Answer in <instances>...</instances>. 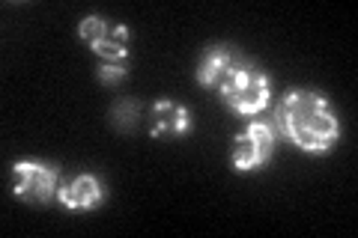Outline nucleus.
Returning a JSON list of instances; mask_svg holds the SVG:
<instances>
[{
	"label": "nucleus",
	"instance_id": "nucleus-6",
	"mask_svg": "<svg viewBox=\"0 0 358 238\" xmlns=\"http://www.w3.org/2000/svg\"><path fill=\"white\" fill-rule=\"evenodd\" d=\"M192 128V113L176 101H155L150 110V134L152 137H179Z\"/></svg>",
	"mask_w": 358,
	"mask_h": 238
},
{
	"label": "nucleus",
	"instance_id": "nucleus-9",
	"mask_svg": "<svg viewBox=\"0 0 358 238\" xmlns=\"http://www.w3.org/2000/svg\"><path fill=\"white\" fill-rule=\"evenodd\" d=\"M134 117H138V105L134 101H122V105L114 107V119L120 128H129V122H134Z\"/></svg>",
	"mask_w": 358,
	"mask_h": 238
},
{
	"label": "nucleus",
	"instance_id": "nucleus-3",
	"mask_svg": "<svg viewBox=\"0 0 358 238\" xmlns=\"http://www.w3.org/2000/svg\"><path fill=\"white\" fill-rule=\"evenodd\" d=\"M78 36L102 57L105 63H122L129 57V30L108 18L87 15L81 21V27H78Z\"/></svg>",
	"mask_w": 358,
	"mask_h": 238
},
{
	"label": "nucleus",
	"instance_id": "nucleus-1",
	"mask_svg": "<svg viewBox=\"0 0 358 238\" xmlns=\"http://www.w3.org/2000/svg\"><path fill=\"white\" fill-rule=\"evenodd\" d=\"M278 122L289 140L305 152H326L338 140V117H334L326 96L313 89H293L287 93L278 110Z\"/></svg>",
	"mask_w": 358,
	"mask_h": 238
},
{
	"label": "nucleus",
	"instance_id": "nucleus-10",
	"mask_svg": "<svg viewBox=\"0 0 358 238\" xmlns=\"http://www.w3.org/2000/svg\"><path fill=\"white\" fill-rule=\"evenodd\" d=\"M122 77H126V66L122 63H105L102 69H99V81L102 84H117Z\"/></svg>",
	"mask_w": 358,
	"mask_h": 238
},
{
	"label": "nucleus",
	"instance_id": "nucleus-2",
	"mask_svg": "<svg viewBox=\"0 0 358 238\" xmlns=\"http://www.w3.org/2000/svg\"><path fill=\"white\" fill-rule=\"evenodd\" d=\"M212 89L221 96V101L230 110H236L239 117H257L268 105V81L257 66L245 63L242 57L230 63V69L224 72Z\"/></svg>",
	"mask_w": 358,
	"mask_h": 238
},
{
	"label": "nucleus",
	"instance_id": "nucleus-5",
	"mask_svg": "<svg viewBox=\"0 0 358 238\" xmlns=\"http://www.w3.org/2000/svg\"><path fill=\"white\" fill-rule=\"evenodd\" d=\"M275 152V131L266 122H251L245 128L236 143H233V167L239 173H248V170H260L263 164H268V158Z\"/></svg>",
	"mask_w": 358,
	"mask_h": 238
},
{
	"label": "nucleus",
	"instance_id": "nucleus-4",
	"mask_svg": "<svg viewBox=\"0 0 358 238\" xmlns=\"http://www.w3.org/2000/svg\"><path fill=\"white\" fill-rule=\"evenodd\" d=\"M13 191L18 200L33 202V206H42L54 197H60L57 191V170L45 167L39 161H15L13 167Z\"/></svg>",
	"mask_w": 358,
	"mask_h": 238
},
{
	"label": "nucleus",
	"instance_id": "nucleus-8",
	"mask_svg": "<svg viewBox=\"0 0 358 238\" xmlns=\"http://www.w3.org/2000/svg\"><path fill=\"white\" fill-rule=\"evenodd\" d=\"M233 60H236V51L227 48V45H215V48H209L203 54V60H200V66H197V81L203 87H212L224 72L230 69Z\"/></svg>",
	"mask_w": 358,
	"mask_h": 238
},
{
	"label": "nucleus",
	"instance_id": "nucleus-7",
	"mask_svg": "<svg viewBox=\"0 0 358 238\" xmlns=\"http://www.w3.org/2000/svg\"><path fill=\"white\" fill-rule=\"evenodd\" d=\"M102 200H105V191H102V182H99L96 176H75L69 185L60 188V202L72 211L96 209Z\"/></svg>",
	"mask_w": 358,
	"mask_h": 238
}]
</instances>
